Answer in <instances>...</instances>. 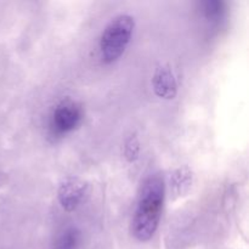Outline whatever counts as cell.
I'll return each mask as SVG.
<instances>
[{
    "label": "cell",
    "instance_id": "cell-3",
    "mask_svg": "<svg viewBox=\"0 0 249 249\" xmlns=\"http://www.w3.org/2000/svg\"><path fill=\"white\" fill-rule=\"evenodd\" d=\"M83 119V111L77 102L63 100L53 108L50 125L55 134L63 135L74 130Z\"/></svg>",
    "mask_w": 249,
    "mask_h": 249
},
{
    "label": "cell",
    "instance_id": "cell-5",
    "mask_svg": "<svg viewBox=\"0 0 249 249\" xmlns=\"http://www.w3.org/2000/svg\"><path fill=\"white\" fill-rule=\"evenodd\" d=\"M152 84L156 94L163 99H173L177 94V80L170 68L167 66L157 68L153 75Z\"/></svg>",
    "mask_w": 249,
    "mask_h": 249
},
{
    "label": "cell",
    "instance_id": "cell-2",
    "mask_svg": "<svg viewBox=\"0 0 249 249\" xmlns=\"http://www.w3.org/2000/svg\"><path fill=\"white\" fill-rule=\"evenodd\" d=\"M135 19L128 14L113 17L105 27L100 38V53L105 63L116 62L130 44Z\"/></svg>",
    "mask_w": 249,
    "mask_h": 249
},
{
    "label": "cell",
    "instance_id": "cell-4",
    "mask_svg": "<svg viewBox=\"0 0 249 249\" xmlns=\"http://www.w3.org/2000/svg\"><path fill=\"white\" fill-rule=\"evenodd\" d=\"M85 196V184L79 179H68L58 189V201L63 209L72 212Z\"/></svg>",
    "mask_w": 249,
    "mask_h": 249
},
{
    "label": "cell",
    "instance_id": "cell-1",
    "mask_svg": "<svg viewBox=\"0 0 249 249\" xmlns=\"http://www.w3.org/2000/svg\"><path fill=\"white\" fill-rule=\"evenodd\" d=\"M165 197L164 180L155 174L143 181L134 211L131 233L140 242H147L160 226Z\"/></svg>",
    "mask_w": 249,
    "mask_h": 249
},
{
    "label": "cell",
    "instance_id": "cell-7",
    "mask_svg": "<svg viewBox=\"0 0 249 249\" xmlns=\"http://www.w3.org/2000/svg\"><path fill=\"white\" fill-rule=\"evenodd\" d=\"M189 169L184 168V169H179L174 174V179H173V187L178 194H182L184 192V187H189L190 182H191V177H190Z\"/></svg>",
    "mask_w": 249,
    "mask_h": 249
},
{
    "label": "cell",
    "instance_id": "cell-6",
    "mask_svg": "<svg viewBox=\"0 0 249 249\" xmlns=\"http://www.w3.org/2000/svg\"><path fill=\"white\" fill-rule=\"evenodd\" d=\"M79 231L75 230V229L73 228L67 229V230L58 237L57 242H56L55 249H77L78 245H79Z\"/></svg>",
    "mask_w": 249,
    "mask_h": 249
}]
</instances>
